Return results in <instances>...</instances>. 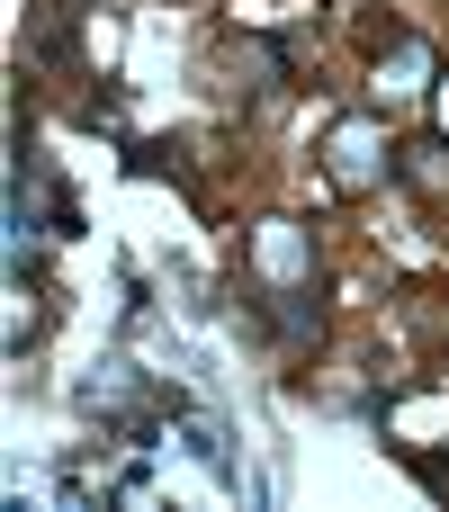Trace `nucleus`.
<instances>
[{"mask_svg":"<svg viewBox=\"0 0 449 512\" xmlns=\"http://www.w3.org/2000/svg\"><path fill=\"white\" fill-rule=\"evenodd\" d=\"M396 180H405V189H423V198H449V135H441V126L396 144Z\"/></svg>","mask_w":449,"mask_h":512,"instance_id":"3","label":"nucleus"},{"mask_svg":"<svg viewBox=\"0 0 449 512\" xmlns=\"http://www.w3.org/2000/svg\"><path fill=\"white\" fill-rule=\"evenodd\" d=\"M432 126L449 135V63H441V81H432Z\"/></svg>","mask_w":449,"mask_h":512,"instance_id":"7","label":"nucleus"},{"mask_svg":"<svg viewBox=\"0 0 449 512\" xmlns=\"http://www.w3.org/2000/svg\"><path fill=\"white\" fill-rule=\"evenodd\" d=\"M324 171H333L342 198L387 189V180H396V135H387V117H378V108H342V117L324 126Z\"/></svg>","mask_w":449,"mask_h":512,"instance_id":"1","label":"nucleus"},{"mask_svg":"<svg viewBox=\"0 0 449 512\" xmlns=\"http://www.w3.org/2000/svg\"><path fill=\"white\" fill-rule=\"evenodd\" d=\"M243 261H252V288H315V225L306 216H261Z\"/></svg>","mask_w":449,"mask_h":512,"instance_id":"2","label":"nucleus"},{"mask_svg":"<svg viewBox=\"0 0 449 512\" xmlns=\"http://www.w3.org/2000/svg\"><path fill=\"white\" fill-rule=\"evenodd\" d=\"M441 81V54L423 45V36H396V45H378V90L396 99V90H432Z\"/></svg>","mask_w":449,"mask_h":512,"instance_id":"4","label":"nucleus"},{"mask_svg":"<svg viewBox=\"0 0 449 512\" xmlns=\"http://www.w3.org/2000/svg\"><path fill=\"white\" fill-rule=\"evenodd\" d=\"M414 477H423V486H432V495L449 504V459H414Z\"/></svg>","mask_w":449,"mask_h":512,"instance_id":"6","label":"nucleus"},{"mask_svg":"<svg viewBox=\"0 0 449 512\" xmlns=\"http://www.w3.org/2000/svg\"><path fill=\"white\" fill-rule=\"evenodd\" d=\"M261 315L279 324V342H288V351H315V333H324L315 288H261Z\"/></svg>","mask_w":449,"mask_h":512,"instance_id":"5","label":"nucleus"}]
</instances>
